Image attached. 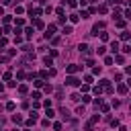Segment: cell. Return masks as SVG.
<instances>
[{
	"instance_id": "6da1fadb",
	"label": "cell",
	"mask_w": 131,
	"mask_h": 131,
	"mask_svg": "<svg viewBox=\"0 0 131 131\" xmlns=\"http://www.w3.org/2000/svg\"><path fill=\"white\" fill-rule=\"evenodd\" d=\"M80 70H82V66H78V63H70V66L66 68V74H68V76H74V74L80 72Z\"/></svg>"
},
{
	"instance_id": "7a4b0ae2",
	"label": "cell",
	"mask_w": 131,
	"mask_h": 131,
	"mask_svg": "<svg viewBox=\"0 0 131 131\" xmlns=\"http://www.w3.org/2000/svg\"><path fill=\"white\" fill-rule=\"evenodd\" d=\"M66 84H68V86H80L82 82H80L76 76H68V78H66Z\"/></svg>"
},
{
	"instance_id": "3957f363",
	"label": "cell",
	"mask_w": 131,
	"mask_h": 131,
	"mask_svg": "<svg viewBox=\"0 0 131 131\" xmlns=\"http://www.w3.org/2000/svg\"><path fill=\"white\" fill-rule=\"evenodd\" d=\"M104 29V23H96L94 27H92V31H90V35H98V31H102Z\"/></svg>"
},
{
	"instance_id": "277c9868",
	"label": "cell",
	"mask_w": 131,
	"mask_h": 131,
	"mask_svg": "<svg viewBox=\"0 0 131 131\" xmlns=\"http://www.w3.org/2000/svg\"><path fill=\"white\" fill-rule=\"evenodd\" d=\"M55 29H57L55 25H49V27H47V33H45V37H47V39H49V37H53V33H55Z\"/></svg>"
},
{
	"instance_id": "5b68a950",
	"label": "cell",
	"mask_w": 131,
	"mask_h": 131,
	"mask_svg": "<svg viewBox=\"0 0 131 131\" xmlns=\"http://www.w3.org/2000/svg\"><path fill=\"white\" fill-rule=\"evenodd\" d=\"M78 51H80V53H90V47H88L86 43H80V45H78Z\"/></svg>"
},
{
	"instance_id": "8992f818",
	"label": "cell",
	"mask_w": 131,
	"mask_h": 131,
	"mask_svg": "<svg viewBox=\"0 0 131 131\" xmlns=\"http://www.w3.org/2000/svg\"><path fill=\"white\" fill-rule=\"evenodd\" d=\"M119 37H121V41H129V39H131V33H129V31H121Z\"/></svg>"
},
{
	"instance_id": "52a82bcc",
	"label": "cell",
	"mask_w": 131,
	"mask_h": 131,
	"mask_svg": "<svg viewBox=\"0 0 131 131\" xmlns=\"http://www.w3.org/2000/svg\"><path fill=\"white\" fill-rule=\"evenodd\" d=\"M78 20H80V14H76V12H72V14H70V23H72V25H76Z\"/></svg>"
},
{
	"instance_id": "ba28073f",
	"label": "cell",
	"mask_w": 131,
	"mask_h": 131,
	"mask_svg": "<svg viewBox=\"0 0 131 131\" xmlns=\"http://www.w3.org/2000/svg\"><path fill=\"white\" fill-rule=\"evenodd\" d=\"M98 121H100V115H92V117H90V121H88V125H92V127H94V123H98Z\"/></svg>"
},
{
	"instance_id": "9c48e42d",
	"label": "cell",
	"mask_w": 131,
	"mask_h": 131,
	"mask_svg": "<svg viewBox=\"0 0 131 131\" xmlns=\"http://www.w3.org/2000/svg\"><path fill=\"white\" fill-rule=\"evenodd\" d=\"M106 10H108V6H106V4H100V6L96 8V12H100V14H106Z\"/></svg>"
},
{
	"instance_id": "30bf717a",
	"label": "cell",
	"mask_w": 131,
	"mask_h": 131,
	"mask_svg": "<svg viewBox=\"0 0 131 131\" xmlns=\"http://www.w3.org/2000/svg\"><path fill=\"white\" fill-rule=\"evenodd\" d=\"M113 59H115L117 63H125V57H123L121 53H115V57H113Z\"/></svg>"
},
{
	"instance_id": "8fae6325",
	"label": "cell",
	"mask_w": 131,
	"mask_h": 131,
	"mask_svg": "<svg viewBox=\"0 0 131 131\" xmlns=\"http://www.w3.org/2000/svg\"><path fill=\"white\" fill-rule=\"evenodd\" d=\"M39 76H41V80H47V78H51V76H49V68H47V70H41V74H39Z\"/></svg>"
},
{
	"instance_id": "7c38bea8",
	"label": "cell",
	"mask_w": 131,
	"mask_h": 131,
	"mask_svg": "<svg viewBox=\"0 0 131 131\" xmlns=\"http://www.w3.org/2000/svg\"><path fill=\"white\" fill-rule=\"evenodd\" d=\"M18 92H20V94H27V92H29V86H27V84H18Z\"/></svg>"
},
{
	"instance_id": "4fadbf2b",
	"label": "cell",
	"mask_w": 131,
	"mask_h": 131,
	"mask_svg": "<svg viewBox=\"0 0 131 131\" xmlns=\"http://www.w3.org/2000/svg\"><path fill=\"white\" fill-rule=\"evenodd\" d=\"M12 123L20 125V123H23V115H12Z\"/></svg>"
},
{
	"instance_id": "5bb4252c",
	"label": "cell",
	"mask_w": 131,
	"mask_h": 131,
	"mask_svg": "<svg viewBox=\"0 0 131 131\" xmlns=\"http://www.w3.org/2000/svg\"><path fill=\"white\" fill-rule=\"evenodd\" d=\"M72 31H74V29H72V25H66L61 33H63V35H72Z\"/></svg>"
},
{
	"instance_id": "9a60e30c",
	"label": "cell",
	"mask_w": 131,
	"mask_h": 131,
	"mask_svg": "<svg viewBox=\"0 0 131 131\" xmlns=\"http://www.w3.org/2000/svg\"><path fill=\"white\" fill-rule=\"evenodd\" d=\"M111 51H113V53L119 51V43H117V41H111Z\"/></svg>"
},
{
	"instance_id": "2e32d148",
	"label": "cell",
	"mask_w": 131,
	"mask_h": 131,
	"mask_svg": "<svg viewBox=\"0 0 131 131\" xmlns=\"http://www.w3.org/2000/svg\"><path fill=\"white\" fill-rule=\"evenodd\" d=\"M117 90H119V94H125V92H127V84H119Z\"/></svg>"
},
{
	"instance_id": "e0dca14e",
	"label": "cell",
	"mask_w": 131,
	"mask_h": 131,
	"mask_svg": "<svg viewBox=\"0 0 131 131\" xmlns=\"http://www.w3.org/2000/svg\"><path fill=\"white\" fill-rule=\"evenodd\" d=\"M33 25H35L37 29H45V23H43V20H39V18H37V20H35Z\"/></svg>"
},
{
	"instance_id": "ac0fdd59",
	"label": "cell",
	"mask_w": 131,
	"mask_h": 131,
	"mask_svg": "<svg viewBox=\"0 0 131 131\" xmlns=\"http://www.w3.org/2000/svg\"><path fill=\"white\" fill-rule=\"evenodd\" d=\"M25 33H27V39H33V27H27Z\"/></svg>"
},
{
	"instance_id": "d6986e66",
	"label": "cell",
	"mask_w": 131,
	"mask_h": 131,
	"mask_svg": "<svg viewBox=\"0 0 131 131\" xmlns=\"http://www.w3.org/2000/svg\"><path fill=\"white\" fill-rule=\"evenodd\" d=\"M96 53H98V55H104V53H106V47H104V45L96 47Z\"/></svg>"
},
{
	"instance_id": "ffe728a7",
	"label": "cell",
	"mask_w": 131,
	"mask_h": 131,
	"mask_svg": "<svg viewBox=\"0 0 131 131\" xmlns=\"http://www.w3.org/2000/svg\"><path fill=\"white\" fill-rule=\"evenodd\" d=\"M43 63H45V66H53V59H51L49 55H45V57H43Z\"/></svg>"
},
{
	"instance_id": "44dd1931",
	"label": "cell",
	"mask_w": 131,
	"mask_h": 131,
	"mask_svg": "<svg viewBox=\"0 0 131 131\" xmlns=\"http://www.w3.org/2000/svg\"><path fill=\"white\" fill-rule=\"evenodd\" d=\"M43 92H49V94H51V92H53V86H51V84H43Z\"/></svg>"
},
{
	"instance_id": "7402d4cb",
	"label": "cell",
	"mask_w": 131,
	"mask_h": 131,
	"mask_svg": "<svg viewBox=\"0 0 131 131\" xmlns=\"http://www.w3.org/2000/svg\"><path fill=\"white\" fill-rule=\"evenodd\" d=\"M4 108H6V111H14V108H16V104L10 100V102H6V106H4Z\"/></svg>"
},
{
	"instance_id": "603a6c76",
	"label": "cell",
	"mask_w": 131,
	"mask_h": 131,
	"mask_svg": "<svg viewBox=\"0 0 131 131\" xmlns=\"http://www.w3.org/2000/svg\"><path fill=\"white\" fill-rule=\"evenodd\" d=\"M45 115H47V119H53V117H55V111H53V108H47Z\"/></svg>"
},
{
	"instance_id": "cb8c5ba5",
	"label": "cell",
	"mask_w": 131,
	"mask_h": 131,
	"mask_svg": "<svg viewBox=\"0 0 131 131\" xmlns=\"http://www.w3.org/2000/svg\"><path fill=\"white\" fill-rule=\"evenodd\" d=\"M92 92H94L96 96H100V92H102V86H94V88H92Z\"/></svg>"
},
{
	"instance_id": "d4e9b609",
	"label": "cell",
	"mask_w": 131,
	"mask_h": 131,
	"mask_svg": "<svg viewBox=\"0 0 131 131\" xmlns=\"http://www.w3.org/2000/svg\"><path fill=\"white\" fill-rule=\"evenodd\" d=\"M59 113H61V117H63V119H66V121H68V119H70V113H68V108H61V111H59Z\"/></svg>"
},
{
	"instance_id": "484cf974",
	"label": "cell",
	"mask_w": 131,
	"mask_h": 131,
	"mask_svg": "<svg viewBox=\"0 0 131 131\" xmlns=\"http://www.w3.org/2000/svg\"><path fill=\"white\" fill-rule=\"evenodd\" d=\"M115 25H117L119 29H123V27H125V20H123V18H117V23H115Z\"/></svg>"
},
{
	"instance_id": "4316f807",
	"label": "cell",
	"mask_w": 131,
	"mask_h": 131,
	"mask_svg": "<svg viewBox=\"0 0 131 131\" xmlns=\"http://www.w3.org/2000/svg\"><path fill=\"white\" fill-rule=\"evenodd\" d=\"M100 72H102V68H100V66H94V68H92V74H96V76H98Z\"/></svg>"
},
{
	"instance_id": "83f0119b",
	"label": "cell",
	"mask_w": 131,
	"mask_h": 131,
	"mask_svg": "<svg viewBox=\"0 0 131 131\" xmlns=\"http://www.w3.org/2000/svg\"><path fill=\"white\" fill-rule=\"evenodd\" d=\"M16 78H18V80H23V78H27V74H25L23 70H18V72H16Z\"/></svg>"
},
{
	"instance_id": "f1b7e54d",
	"label": "cell",
	"mask_w": 131,
	"mask_h": 131,
	"mask_svg": "<svg viewBox=\"0 0 131 131\" xmlns=\"http://www.w3.org/2000/svg\"><path fill=\"white\" fill-rule=\"evenodd\" d=\"M31 98H33V100H39V98H41V92H37V90H35V92L31 94Z\"/></svg>"
},
{
	"instance_id": "f546056e",
	"label": "cell",
	"mask_w": 131,
	"mask_h": 131,
	"mask_svg": "<svg viewBox=\"0 0 131 131\" xmlns=\"http://www.w3.org/2000/svg\"><path fill=\"white\" fill-rule=\"evenodd\" d=\"M25 123H27V127H33V125H35V123H37V121H35V119H31V117H29V119H27V121H25Z\"/></svg>"
},
{
	"instance_id": "4dcf8cb0",
	"label": "cell",
	"mask_w": 131,
	"mask_h": 131,
	"mask_svg": "<svg viewBox=\"0 0 131 131\" xmlns=\"http://www.w3.org/2000/svg\"><path fill=\"white\" fill-rule=\"evenodd\" d=\"M121 51H123V53H131V45H123Z\"/></svg>"
},
{
	"instance_id": "1f68e13d",
	"label": "cell",
	"mask_w": 131,
	"mask_h": 131,
	"mask_svg": "<svg viewBox=\"0 0 131 131\" xmlns=\"http://www.w3.org/2000/svg\"><path fill=\"white\" fill-rule=\"evenodd\" d=\"M113 61H115V59H113V57H111V55H106V57H104V63H106V66H111V63H113Z\"/></svg>"
},
{
	"instance_id": "d6a6232c",
	"label": "cell",
	"mask_w": 131,
	"mask_h": 131,
	"mask_svg": "<svg viewBox=\"0 0 131 131\" xmlns=\"http://www.w3.org/2000/svg\"><path fill=\"white\" fill-rule=\"evenodd\" d=\"M2 78H4L6 82H10V78H12V74H10V72H4V76H2Z\"/></svg>"
},
{
	"instance_id": "836d02e7",
	"label": "cell",
	"mask_w": 131,
	"mask_h": 131,
	"mask_svg": "<svg viewBox=\"0 0 131 131\" xmlns=\"http://www.w3.org/2000/svg\"><path fill=\"white\" fill-rule=\"evenodd\" d=\"M108 84H111V80H106V78H102V80H100V86H102V88H104V86H108Z\"/></svg>"
},
{
	"instance_id": "e575fe53",
	"label": "cell",
	"mask_w": 131,
	"mask_h": 131,
	"mask_svg": "<svg viewBox=\"0 0 131 131\" xmlns=\"http://www.w3.org/2000/svg\"><path fill=\"white\" fill-rule=\"evenodd\" d=\"M33 84H35V86H37V88H43V84H45V82H43V80H35V82H33Z\"/></svg>"
},
{
	"instance_id": "d590c367",
	"label": "cell",
	"mask_w": 131,
	"mask_h": 131,
	"mask_svg": "<svg viewBox=\"0 0 131 131\" xmlns=\"http://www.w3.org/2000/svg\"><path fill=\"white\" fill-rule=\"evenodd\" d=\"M90 100H92L90 94H84V96H82V102H90Z\"/></svg>"
},
{
	"instance_id": "8d00e7d4",
	"label": "cell",
	"mask_w": 131,
	"mask_h": 131,
	"mask_svg": "<svg viewBox=\"0 0 131 131\" xmlns=\"http://www.w3.org/2000/svg\"><path fill=\"white\" fill-rule=\"evenodd\" d=\"M14 12H16V14H23V12H25V8H23V6H16V8H14Z\"/></svg>"
},
{
	"instance_id": "74e56055",
	"label": "cell",
	"mask_w": 131,
	"mask_h": 131,
	"mask_svg": "<svg viewBox=\"0 0 131 131\" xmlns=\"http://www.w3.org/2000/svg\"><path fill=\"white\" fill-rule=\"evenodd\" d=\"M14 23H16V27H23V25H25V18H16Z\"/></svg>"
},
{
	"instance_id": "f35d334b",
	"label": "cell",
	"mask_w": 131,
	"mask_h": 131,
	"mask_svg": "<svg viewBox=\"0 0 131 131\" xmlns=\"http://www.w3.org/2000/svg\"><path fill=\"white\" fill-rule=\"evenodd\" d=\"M98 35H100V39H102V41H108V33H98Z\"/></svg>"
},
{
	"instance_id": "ab89813d",
	"label": "cell",
	"mask_w": 131,
	"mask_h": 131,
	"mask_svg": "<svg viewBox=\"0 0 131 131\" xmlns=\"http://www.w3.org/2000/svg\"><path fill=\"white\" fill-rule=\"evenodd\" d=\"M70 98H72V100H74V102H78V100H80V98H82V96H80V94H72V96H70Z\"/></svg>"
},
{
	"instance_id": "60d3db41",
	"label": "cell",
	"mask_w": 131,
	"mask_h": 131,
	"mask_svg": "<svg viewBox=\"0 0 131 131\" xmlns=\"http://www.w3.org/2000/svg\"><path fill=\"white\" fill-rule=\"evenodd\" d=\"M31 119H35V121H37V119H39V113H37V111H31Z\"/></svg>"
},
{
	"instance_id": "b9f144b4",
	"label": "cell",
	"mask_w": 131,
	"mask_h": 131,
	"mask_svg": "<svg viewBox=\"0 0 131 131\" xmlns=\"http://www.w3.org/2000/svg\"><path fill=\"white\" fill-rule=\"evenodd\" d=\"M76 4H78V2H76V0H68V6H70V8H74V6H76Z\"/></svg>"
},
{
	"instance_id": "7bdbcfd3",
	"label": "cell",
	"mask_w": 131,
	"mask_h": 131,
	"mask_svg": "<svg viewBox=\"0 0 131 131\" xmlns=\"http://www.w3.org/2000/svg\"><path fill=\"white\" fill-rule=\"evenodd\" d=\"M2 23H4V25H8V23H10V16H6V14H4V16H2Z\"/></svg>"
},
{
	"instance_id": "ee69618b",
	"label": "cell",
	"mask_w": 131,
	"mask_h": 131,
	"mask_svg": "<svg viewBox=\"0 0 131 131\" xmlns=\"http://www.w3.org/2000/svg\"><path fill=\"white\" fill-rule=\"evenodd\" d=\"M10 31H12V29H10L8 25H4V27H2V33H10Z\"/></svg>"
},
{
	"instance_id": "f6af8a7d",
	"label": "cell",
	"mask_w": 131,
	"mask_h": 131,
	"mask_svg": "<svg viewBox=\"0 0 131 131\" xmlns=\"http://www.w3.org/2000/svg\"><path fill=\"white\" fill-rule=\"evenodd\" d=\"M92 82V76H84V84H90Z\"/></svg>"
},
{
	"instance_id": "bcb514c9",
	"label": "cell",
	"mask_w": 131,
	"mask_h": 131,
	"mask_svg": "<svg viewBox=\"0 0 131 131\" xmlns=\"http://www.w3.org/2000/svg\"><path fill=\"white\" fill-rule=\"evenodd\" d=\"M90 90V84H82V92H88Z\"/></svg>"
},
{
	"instance_id": "7dc6e473",
	"label": "cell",
	"mask_w": 131,
	"mask_h": 131,
	"mask_svg": "<svg viewBox=\"0 0 131 131\" xmlns=\"http://www.w3.org/2000/svg\"><path fill=\"white\" fill-rule=\"evenodd\" d=\"M100 111H102V113H106V111H108V104H104V102H102V104H100Z\"/></svg>"
},
{
	"instance_id": "c3c4849f",
	"label": "cell",
	"mask_w": 131,
	"mask_h": 131,
	"mask_svg": "<svg viewBox=\"0 0 131 131\" xmlns=\"http://www.w3.org/2000/svg\"><path fill=\"white\" fill-rule=\"evenodd\" d=\"M53 129L55 131H61V123H53Z\"/></svg>"
},
{
	"instance_id": "681fc988",
	"label": "cell",
	"mask_w": 131,
	"mask_h": 131,
	"mask_svg": "<svg viewBox=\"0 0 131 131\" xmlns=\"http://www.w3.org/2000/svg\"><path fill=\"white\" fill-rule=\"evenodd\" d=\"M6 61H8V57L6 55H0V63H6Z\"/></svg>"
},
{
	"instance_id": "f907efd6",
	"label": "cell",
	"mask_w": 131,
	"mask_h": 131,
	"mask_svg": "<svg viewBox=\"0 0 131 131\" xmlns=\"http://www.w3.org/2000/svg\"><path fill=\"white\" fill-rule=\"evenodd\" d=\"M108 4H111V6H115V4H121V0H108Z\"/></svg>"
},
{
	"instance_id": "816d5d0a",
	"label": "cell",
	"mask_w": 131,
	"mask_h": 131,
	"mask_svg": "<svg viewBox=\"0 0 131 131\" xmlns=\"http://www.w3.org/2000/svg\"><path fill=\"white\" fill-rule=\"evenodd\" d=\"M78 4H80V6H86V4H88V0H78Z\"/></svg>"
},
{
	"instance_id": "f5cc1de1",
	"label": "cell",
	"mask_w": 131,
	"mask_h": 131,
	"mask_svg": "<svg viewBox=\"0 0 131 131\" xmlns=\"http://www.w3.org/2000/svg\"><path fill=\"white\" fill-rule=\"evenodd\" d=\"M125 18H131V10H125Z\"/></svg>"
},
{
	"instance_id": "db71d44e",
	"label": "cell",
	"mask_w": 131,
	"mask_h": 131,
	"mask_svg": "<svg viewBox=\"0 0 131 131\" xmlns=\"http://www.w3.org/2000/svg\"><path fill=\"white\" fill-rule=\"evenodd\" d=\"M125 72H127V74L131 76V66H127V68H125Z\"/></svg>"
},
{
	"instance_id": "11a10c76",
	"label": "cell",
	"mask_w": 131,
	"mask_h": 131,
	"mask_svg": "<svg viewBox=\"0 0 131 131\" xmlns=\"http://www.w3.org/2000/svg\"><path fill=\"white\" fill-rule=\"evenodd\" d=\"M0 16H4V8L2 6H0Z\"/></svg>"
},
{
	"instance_id": "9f6ffc18",
	"label": "cell",
	"mask_w": 131,
	"mask_h": 131,
	"mask_svg": "<svg viewBox=\"0 0 131 131\" xmlns=\"http://www.w3.org/2000/svg\"><path fill=\"white\" fill-rule=\"evenodd\" d=\"M10 2H12V0H2V4H10Z\"/></svg>"
},
{
	"instance_id": "6f0895ef",
	"label": "cell",
	"mask_w": 131,
	"mask_h": 131,
	"mask_svg": "<svg viewBox=\"0 0 131 131\" xmlns=\"http://www.w3.org/2000/svg\"><path fill=\"white\" fill-rule=\"evenodd\" d=\"M127 88H131V78H129V80H127Z\"/></svg>"
},
{
	"instance_id": "680465c9",
	"label": "cell",
	"mask_w": 131,
	"mask_h": 131,
	"mask_svg": "<svg viewBox=\"0 0 131 131\" xmlns=\"http://www.w3.org/2000/svg\"><path fill=\"white\" fill-rule=\"evenodd\" d=\"M0 92H4V84H0Z\"/></svg>"
},
{
	"instance_id": "91938a15",
	"label": "cell",
	"mask_w": 131,
	"mask_h": 131,
	"mask_svg": "<svg viewBox=\"0 0 131 131\" xmlns=\"http://www.w3.org/2000/svg\"><path fill=\"white\" fill-rule=\"evenodd\" d=\"M127 4H129V6H131V0H127Z\"/></svg>"
},
{
	"instance_id": "94428289",
	"label": "cell",
	"mask_w": 131,
	"mask_h": 131,
	"mask_svg": "<svg viewBox=\"0 0 131 131\" xmlns=\"http://www.w3.org/2000/svg\"><path fill=\"white\" fill-rule=\"evenodd\" d=\"M25 131H31V129H29V127H27V129H25Z\"/></svg>"
},
{
	"instance_id": "6125c7cd",
	"label": "cell",
	"mask_w": 131,
	"mask_h": 131,
	"mask_svg": "<svg viewBox=\"0 0 131 131\" xmlns=\"http://www.w3.org/2000/svg\"><path fill=\"white\" fill-rule=\"evenodd\" d=\"M90 2H96V0H90Z\"/></svg>"
},
{
	"instance_id": "be15d7a7",
	"label": "cell",
	"mask_w": 131,
	"mask_h": 131,
	"mask_svg": "<svg viewBox=\"0 0 131 131\" xmlns=\"http://www.w3.org/2000/svg\"><path fill=\"white\" fill-rule=\"evenodd\" d=\"M76 131H78V129H76Z\"/></svg>"
},
{
	"instance_id": "e7e4bbea",
	"label": "cell",
	"mask_w": 131,
	"mask_h": 131,
	"mask_svg": "<svg viewBox=\"0 0 131 131\" xmlns=\"http://www.w3.org/2000/svg\"><path fill=\"white\" fill-rule=\"evenodd\" d=\"M14 131H16V129H14Z\"/></svg>"
}]
</instances>
